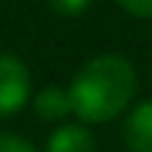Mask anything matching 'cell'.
Returning a JSON list of instances; mask_svg holds the SVG:
<instances>
[{
  "label": "cell",
  "mask_w": 152,
  "mask_h": 152,
  "mask_svg": "<svg viewBox=\"0 0 152 152\" xmlns=\"http://www.w3.org/2000/svg\"><path fill=\"white\" fill-rule=\"evenodd\" d=\"M138 90V73L127 56L102 54L87 59L68 85L71 113L85 124H104L121 115Z\"/></svg>",
  "instance_id": "cell-1"
},
{
  "label": "cell",
  "mask_w": 152,
  "mask_h": 152,
  "mask_svg": "<svg viewBox=\"0 0 152 152\" xmlns=\"http://www.w3.org/2000/svg\"><path fill=\"white\" fill-rule=\"evenodd\" d=\"M31 99V73L14 54L0 51V118L20 113Z\"/></svg>",
  "instance_id": "cell-2"
},
{
  "label": "cell",
  "mask_w": 152,
  "mask_h": 152,
  "mask_svg": "<svg viewBox=\"0 0 152 152\" xmlns=\"http://www.w3.org/2000/svg\"><path fill=\"white\" fill-rule=\"evenodd\" d=\"M124 144L130 152H152V99L135 104L124 121Z\"/></svg>",
  "instance_id": "cell-3"
},
{
  "label": "cell",
  "mask_w": 152,
  "mask_h": 152,
  "mask_svg": "<svg viewBox=\"0 0 152 152\" xmlns=\"http://www.w3.org/2000/svg\"><path fill=\"white\" fill-rule=\"evenodd\" d=\"M45 152H96V138L82 124H62L51 132Z\"/></svg>",
  "instance_id": "cell-4"
},
{
  "label": "cell",
  "mask_w": 152,
  "mask_h": 152,
  "mask_svg": "<svg viewBox=\"0 0 152 152\" xmlns=\"http://www.w3.org/2000/svg\"><path fill=\"white\" fill-rule=\"evenodd\" d=\"M34 113L42 121H62L71 113V96H68V87L59 85H45L42 90L34 96Z\"/></svg>",
  "instance_id": "cell-5"
},
{
  "label": "cell",
  "mask_w": 152,
  "mask_h": 152,
  "mask_svg": "<svg viewBox=\"0 0 152 152\" xmlns=\"http://www.w3.org/2000/svg\"><path fill=\"white\" fill-rule=\"evenodd\" d=\"M48 6H51V11H56L62 17H76L90 9L93 0H48Z\"/></svg>",
  "instance_id": "cell-6"
},
{
  "label": "cell",
  "mask_w": 152,
  "mask_h": 152,
  "mask_svg": "<svg viewBox=\"0 0 152 152\" xmlns=\"http://www.w3.org/2000/svg\"><path fill=\"white\" fill-rule=\"evenodd\" d=\"M0 152H37L31 141L14 135V132H0Z\"/></svg>",
  "instance_id": "cell-7"
},
{
  "label": "cell",
  "mask_w": 152,
  "mask_h": 152,
  "mask_svg": "<svg viewBox=\"0 0 152 152\" xmlns=\"http://www.w3.org/2000/svg\"><path fill=\"white\" fill-rule=\"evenodd\" d=\"M115 3L138 20H152V0H115Z\"/></svg>",
  "instance_id": "cell-8"
}]
</instances>
